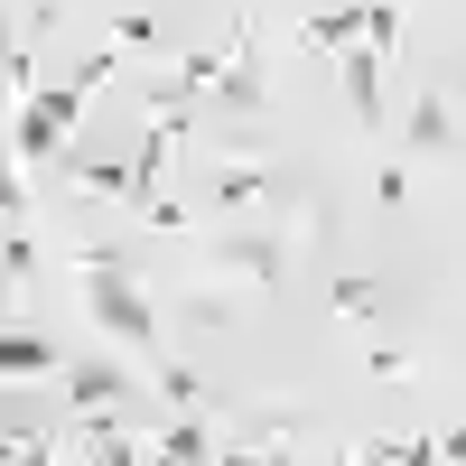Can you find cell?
<instances>
[{"instance_id":"6da1fadb","label":"cell","mask_w":466,"mask_h":466,"mask_svg":"<svg viewBox=\"0 0 466 466\" xmlns=\"http://www.w3.org/2000/svg\"><path fill=\"white\" fill-rule=\"evenodd\" d=\"M85 318L103 336H122V345H159V308H149V289L131 280V270H85Z\"/></svg>"},{"instance_id":"7a4b0ae2","label":"cell","mask_w":466,"mask_h":466,"mask_svg":"<svg viewBox=\"0 0 466 466\" xmlns=\"http://www.w3.org/2000/svg\"><path fill=\"white\" fill-rule=\"evenodd\" d=\"M215 103H224V112H243V122H261V112H270V85H261V28H252V10L233 19V37H224Z\"/></svg>"},{"instance_id":"3957f363","label":"cell","mask_w":466,"mask_h":466,"mask_svg":"<svg viewBox=\"0 0 466 466\" xmlns=\"http://www.w3.org/2000/svg\"><path fill=\"white\" fill-rule=\"evenodd\" d=\"M308 448H318V410H289V401L243 410V457H308Z\"/></svg>"},{"instance_id":"277c9868","label":"cell","mask_w":466,"mask_h":466,"mask_svg":"<svg viewBox=\"0 0 466 466\" xmlns=\"http://www.w3.org/2000/svg\"><path fill=\"white\" fill-rule=\"evenodd\" d=\"M224 270H233V280H252V289H270V280H280V270H289V243H280V224H233L224 233Z\"/></svg>"},{"instance_id":"5b68a950","label":"cell","mask_w":466,"mask_h":466,"mask_svg":"<svg viewBox=\"0 0 466 466\" xmlns=\"http://www.w3.org/2000/svg\"><path fill=\"white\" fill-rule=\"evenodd\" d=\"M206 206L215 215H261L270 206V168L261 159H215L206 168Z\"/></svg>"},{"instance_id":"8992f818","label":"cell","mask_w":466,"mask_h":466,"mask_svg":"<svg viewBox=\"0 0 466 466\" xmlns=\"http://www.w3.org/2000/svg\"><path fill=\"white\" fill-rule=\"evenodd\" d=\"M401 149H420V159H439V149H457V112H448V94L430 85L410 103V122H401Z\"/></svg>"},{"instance_id":"52a82bcc","label":"cell","mask_w":466,"mask_h":466,"mask_svg":"<svg viewBox=\"0 0 466 466\" xmlns=\"http://www.w3.org/2000/svg\"><path fill=\"white\" fill-rule=\"evenodd\" d=\"M345 103H355V122L382 140V56L373 47H345Z\"/></svg>"},{"instance_id":"ba28073f","label":"cell","mask_w":466,"mask_h":466,"mask_svg":"<svg viewBox=\"0 0 466 466\" xmlns=\"http://www.w3.org/2000/svg\"><path fill=\"white\" fill-rule=\"evenodd\" d=\"M66 401H75V410H112V401H122V364H112V355L66 364Z\"/></svg>"},{"instance_id":"9c48e42d","label":"cell","mask_w":466,"mask_h":466,"mask_svg":"<svg viewBox=\"0 0 466 466\" xmlns=\"http://www.w3.org/2000/svg\"><path fill=\"white\" fill-rule=\"evenodd\" d=\"M149 457H168V466H206V457H224V448H215V420L177 410L168 430H159V448H149Z\"/></svg>"},{"instance_id":"30bf717a","label":"cell","mask_w":466,"mask_h":466,"mask_svg":"<svg viewBox=\"0 0 466 466\" xmlns=\"http://www.w3.org/2000/svg\"><path fill=\"white\" fill-rule=\"evenodd\" d=\"M327 308H336L345 327H373V318H382V289L364 280V270H336V280H327Z\"/></svg>"},{"instance_id":"8fae6325","label":"cell","mask_w":466,"mask_h":466,"mask_svg":"<svg viewBox=\"0 0 466 466\" xmlns=\"http://www.w3.org/2000/svg\"><path fill=\"white\" fill-rule=\"evenodd\" d=\"M355 10H364V47H373V56H401V37H410L401 0H355Z\"/></svg>"},{"instance_id":"7c38bea8","label":"cell","mask_w":466,"mask_h":466,"mask_svg":"<svg viewBox=\"0 0 466 466\" xmlns=\"http://www.w3.org/2000/svg\"><path fill=\"white\" fill-rule=\"evenodd\" d=\"M56 364H66V355H56L47 336H28V327L0 336V373H56Z\"/></svg>"},{"instance_id":"4fadbf2b","label":"cell","mask_w":466,"mask_h":466,"mask_svg":"<svg viewBox=\"0 0 466 466\" xmlns=\"http://www.w3.org/2000/svg\"><path fill=\"white\" fill-rule=\"evenodd\" d=\"M168 318H177V327H197V336H215V327H233V299H224V289H177Z\"/></svg>"},{"instance_id":"5bb4252c","label":"cell","mask_w":466,"mask_h":466,"mask_svg":"<svg viewBox=\"0 0 466 466\" xmlns=\"http://www.w3.org/2000/svg\"><path fill=\"white\" fill-rule=\"evenodd\" d=\"M0 270H10V289H19V280H37V233H28V224H10V243H0Z\"/></svg>"},{"instance_id":"9a60e30c","label":"cell","mask_w":466,"mask_h":466,"mask_svg":"<svg viewBox=\"0 0 466 466\" xmlns=\"http://www.w3.org/2000/svg\"><path fill=\"white\" fill-rule=\"evenodd\" d=\"M0 75H10V103H28V94H37V47H28V37H10V56H0Z\"/></svg>"},{"instance_id":"2e32d148","label":"cell","mask_w":466,"mask_h":466,"mask_svg":"<svg viewBox=\"0 0 466 466\" xmlns=\"http://www.w3.org/2000/svg\"><path fill=\"white\" fill-rule=\"evenodd\" d=\"M75 177H85L94 197H131V159H85V168H75Z\"/></svg>"},{"instance_id":"e0dca14e","label":"cell","mask_w":466,"mask_h":466,"mask_svg":"<svg viewBox=\"0 0 466 466\" xmlns=\"http://www.w3.org/2000/svg\"><path fill=\"white\" fill-rule=\"evenodd\" d=\"M149 373H159V392H168V410H197V373H187V364H149Z\"/></svg>"},{"instance_id":"ac0fdd59","label":"cell","mask_w":466,"mask_h":466,"mask_svg":"<svg viewBox=\"0 0 466 466\" xmlns=\"http://www.w3.org/2000/svg\"><path fill=\"white\" fill-rule=\"evenodd\" d=\"M364 373H373V382H410V373H420V364H410V355H401V345H373V355H364Z\"/></svg>"},{"instance_id":"d6986e66","label":"cell","mask_w":466,"mask_h":466,"mask_svg":"<svg viewBox=\"0 0 466 466\" xmlns=\"http://www.w3.org/2000/svg\"><path fill=\"white\" fill-rule=\"evenodd\" d=\"M112 37H122V47H159V19H149V10H122V19H112Z\"/></svg>"},{"instance_id":"ffe728a7","label":"cell","mask_w":466,"mask_h":466,"mask_svg":"<svg viewBox=\"0 0 466 466\" xmlns=\"http://www.w3.org/2000/svg\"><path fill=\"white\" fill-rule=\"evenodd\" d=\"M140 224H149V233H187V206H177V197H149Z\"/></svg>"},{"instance_id":"44dd1931","label":"cell","mask_w":466,"mask_h":466,"mask_svg":"<svg viewBox=\"0 0 466 466\" xmlns=\"http://www.w3.org/2000/svg\"><path fill=\"white\" fill-rule=\"evenodd\" d=\"M373 197H382V206H410V168H401V159H382V177H373Z\"/></svg>"},{"instance_id":"7402d4cb","label":"cell","mask_w":466,"mask_h":466,"mask_svg":"<svg viewBox=\"0 0 466 466\" xmlns=\"http://www.w3.org/2000/svg\"><path fill=\"white\" fill-rule=\"evenodd\" d=\"M0 206H10V224H37V197H28V177L10 168V197H0Z\"/></svg>"},{"instance_id":"603a6c76","label":"cell","mask_w":466,"mask_h":466,"mask_svg":"<svg viewBox=\"0 0 466 466\" xmlns=\"http://www.w3.org/2000/svg\"><path fill=\"white\" fill-rule=\"evenodd\" d=\"M430 448H439V457H457V466H466V420H457V430H439V439H430Z\"/></svg>"}]
</instances>
